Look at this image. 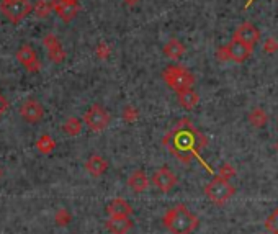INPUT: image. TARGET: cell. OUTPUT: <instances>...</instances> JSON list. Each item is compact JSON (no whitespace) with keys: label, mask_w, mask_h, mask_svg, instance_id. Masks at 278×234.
<instances>
[{"label":"cell","mask_w":278,"mask_h":234,"mask_svg":"<svg viewBox=\"0 0 278 234\" xmlns=\"http://www.w3.org/2000/svg\"><path fill=\"white\" fill-rule=\"evenodd\" d=\"M17 61L23 65L28 72H31V74H34V72H40V69H41L40 57L30 45H23L17 51Z\"/></svg>","instance_id":"cell-9"},{"label":"cell","mask_w":278,"mask_h":234,"mask_svg":"<svg viewBox=\"0 0 278 234\" xmlns=\"http://www.w3.org/2000/svg\"><path fill=\"white\" fill-rule=\"evenodd\" d=\"M108 169V162L100 154H92L89 160L85 162V171L89 172L92 177H101Z\"/></svg>","instance_id":"cell-15"},{"label":"cell","mask_w":278,"mask_h":234,"mask_svg":"<svg viewBox=\"0 0 278 234\" xmlns=\"http://www.w3.org/2000/svg\"><path fill=\"white\" fill-rule=\"evenodd\" d=\"M218 175H219V177L226 179V180H229V179L234 177V175H236V171H234V167L231 164H221V165H219Z\"/></svg>","instance_id":"cell-25"},{"label":"cell","mask_w":278,"mask_h":234,"mask_svg":"<svg viewBox=\"0 0 278 234\" xmlns=\"http://www.w3.org/2000/svg\"><path fill=\"white\" fill-rule=\"evenodd\" d=\"M97 53H98V57L105 59V57L110 56V46H107L105 43H101V45H98V48H97Z\"/></svg>","instance_id":"cell-30"},{"label":"cell","mask_w":278,"mask_h":234,"mask_svg":"<svg viewBox=\"0 0 278 234\" xmlns=\"http://www.w3.org/2000/svg\"><path fill=\"white\" fill-rule=\"evenodd\" d=\"M275 151H276V152H278V141H276V143H275Z\"/></svg>","instance_id":"cell-32"},{"label":"cell","mask_w":278,"mask_h":234,"mask_svg":"<svg viewBox=\"0 0 278 234\" xmlns=\"http://www.w3.org/2000/svg\"><path fill=\"white\" fill-rule=\"evenodd\" d=\"M177 98H179V104L182 108L185 110H193L200 102V95L196 93L193 89H185V90H180L177 92Z\"/></svg>","instance_id":"cell-18"},{"label":"cell","mask_w":278,"mask_h":234,"mask_svg":"<svg viewBox=\"0 0 278 234\" xmlns=\"http://www.w3.org/2000/svg\"><path fill=\"white\" fill-rule=\"evenodd\" d=\"M51 4H53V10L57 13V17L64 21H71L72 18H76L80 9L79 0H51Z\"/></svg>","instance_id":"cell-10"},{"label":"cell","mask_w":278,"mask_h":234,"mask_svg":"<svg viewBox=\"0 0 278 234\" xmlns=\"http://www.w3.org/2000/svg\"><path fill=\"white\" fill-rule=\"evenodd\" d=\"M36 148H38V151L43 152V154H49V152L56 148V141L49 135H43L38 140V143H36Z\"/></svg>","instance_id":"cell-22"},{"label":"cell","mask_w":278,"mask_h":234,"mask_svg":"<svg viewBox=\"0 0 278 234\" xmlns=\"http://www.w3.org/2000/svg\"><path fill=\"white\" fill-rule=\"evenodd\" d=\"M133 213L131 205L123 198H115L107 205V215L108 216H129Z\"/></svg>","instance_id":"cell-16"},{"label":"cell","mask_w":278,"mask_h":234,"mask_svg":"<svg viewBox=\"0 0 278 234\" xmlns=\"http://www.w3.org/2000/svg\"><path fill=\"white\" fill-rule=\"evenodd\" d=\"M84 123L93 133H100L110 125V113L101 105L95 104L84 113Z\"/></svg>","instance_id":"cell-6"},{"label":"cell","mask_w":278,"mask_h":234,"mask_svg":"<svg viewBox=\"0 0 278 234\" xmlns=\"http://www.w3.org/2000/svg\"><path fill=\"white\" fill-rule=\"evenodd\" d=\"M62 129L65 131V135L77 136V135H80V131H82V121H80L79 118H76V116H72V118H69L67 121L64 123Z\"/></svg>","instance_id":"cell-21"},{"label":"cell","mask_w":278,"mask_h":234,"mask_svg":"<svg viewBox=\"0 0 278 234\" xmlns=\"http://www.w3.org/2000/svg\"><path fill=\"white\" fill-rule=\"evenodd\" d=\"M216 57L221 62H226V61H229V56H228V49H226V46H221V48H218L216 51Z\"/></svg>","instance_id":"cell-29"},{"label":"cell","mask_w":278,"mask_h":234,"mask_svg":"<svg viewBox=\"0 0 278 234\" xmlns=\"http://www.w3.org/2000/svg\"><path fill=\"white\" fill-rule=\"evenodd\" d=\"M234 40H239V41H242L246 43V45L249 46H255L257 43L260 41V31L257 30V26L252 25V23H249V21H246V23H242L236 31H234V36H232Z\"/></svg>","instance_id":"cell-11"},{"label":"cell","mask_w":278,"mask_h":234,"mask_svg":"<svg viewBox=\"0 0 278 234\" xmlns=\"http://www.w3.org/2000/svg\"><path fill=\"white\" fill-rule=\"evenodd\" d=\"M234 193H236L234 185L229 180L219 177V175L204 187V195H206V198L215 205H224L226 202L231 200V196Z\"/></svg>","instance_id":"cell-4"},{"label":"cell","mask_w":278,"mask_h":234,"mask_svg":"<svg viewBox=\"0 0 278 234\" xmlns=\"http://www.w3.org/2000/svg\"><path fill=\"white\" fill-rule=\"evenodd\" d=\"M18 113L21 118H23L26 123H30V125H38V123H41L43 118H45V108H43V105L34 98L25 100L23 104H21Z\"/></svg>","instance_id":"cell-7"},{"label":"cell","mask_w":278,"mask_h":234,"mask_svg":"<svg viewBox=\"0 0 278 234\" xmlns=\"http://www.w3.org/2000/svg\"><path fill=\"white\" fill-rule=\"evenodd\" d=\"M7 110H9V100H7L2 95V92H0V118L5 115Z\"/></svg>","instance_id":"cell-31"},{"label":"cell","mask_w":278,"mask_h":234,"mask_svg":"<svg viewBox=\"0 0 278 234\" xmlns=\"http://www.w3.org/2000/svg\"><path fill=\"white\" fill-rule=\"evenodd\" d=\"M162 53L165 54V57H169V59L177 61V59H180L182 56H184V53H185V46L182 45V43H180L179 40L172 38V40L167 41V45L164 46Z\"/></svg>","instance_id":"cell-19"},{"label":"cell","mask_w":278,"mask_h":234,"mask_svg":"<svg viewBox=\"0 0 278 234\" xmlns=\"http://www.w3.org/2000/svg\"><path fill=\"white\" fill-rule=\"evenodd\" d=\"M152 185H154L159 192L162 193H169L170 190L177 185V175H175L169 167H159V169L152 175Z\"/></svg>","instance_id":"cell-8"},{"label":"cell","mask_w":278,"mask_h":234,"mask_svg":"<svg viewBox=\"0 0 278 234\" xmlns=\"http://www.w3.org/2000/svg\"><path fill=\"white\" fill-rule=\"evenodd\" d=\"M162 223L172 234H192L198 228V218L185 205H175L162 218Z\"/></svg>","instance_id":"cell-2"},{"label":"cell","mask_w":278,"mask_h":234,"mask_svg":"<svg viewBox=\"0 0 278 234\" xmlns=\"http://www.w3.org/2000/svg\"><path fill=\"white\" fill-rule=\"evenodd\" d=\"M265 226H267V229L272 234H278V208L267 218Z\"/></svg>","instance_id":"cell-24"},{"label":"cell","mask_w":278,"mask_h":234,"mask_svg":"<svg viewBox=\"0 0 278 234\" xmlns=\"http://www.w3.org/2000/svg\"><path fill=\"white\" fill-rule=\"evenodd\" d=\"M249 123L255 128H263L268 123V115L263 112L262 108H254L251 113H249Z\"/></svg>","instance_id":"cell-20"},{"label":"cell","mask_w":278,"mask_h":234,"mask_svg":"<svg viewBox=\"0 0 278 234\" xmlns=\"http://www.w3.org/2000/svg\"><path fill=\"white\" fill-rule=\"evenodd\" d=\"M105 226L112 234H128L133 228V221L129 216H110Z\"/></svg>","instance_id":"cell-13"},{"label":"cell","mask_w":278,"mask_h":234,"mask_svg":"<svg viewBox=\"0 0 278 234\" xmlns=\"http://www.w3.org/2000/svg\"><path fill=\"white\" fill-rule=\"evenodd\" d=\"M123 120L126 121V123H133L137 120V110L134 107H131L128 105L126 108L123 110Z\"/></svg>","instance_id":"cell-26"},{"label":"cell","mask_w":278,"mask_h":234,"mask_svg":"<svg viewBox=\"0 0 278 234\" xmlns=\"http://www.w3.org/2000/svg\"><path fill=\"white\" fill-rule=\"evenodd\" d=\"M128 185L129 188L133 190V192L136 193H143L148 190L149 187V177L146 175L143 171H136L129 175V179H128Z\"/></svg>","instance_id":"cell-17"},{"label":"cell","mask_w":278,"mask_h":234,"mask_svg":"<svg viewBox=\"0 0 278 234\" xmlns=\"http://www.w3.org/2000/svg\"><path fill=\"white\" fill-rule=\"evenodd\" d=\"M43 43H45V46L48 49L49 57L54 62H62L65 59V53H64V49H62V45H61L59 40H57L54 35H46L45 40H43Z\"/></svg>","instance_id":"cell-14"},{"label":"cell","mask_w":278,"mask_h":234,"mask_svg":"<svg viewBox=\"0 0 278 234\" xmlns=\"http://www.w3.org/2000/svg\"><path fill=\"white\" fill-rule=\"evenodd\" d=\"M56 221H57V224H59V226L69 224V221H71V215H69L65 210H59V211H57V215H56Z\"/></svg>","instance_id":"cell-27"},{"label":"cell","mask_w":278,"mask_h":234,"mask_svg":"<svg viewBox=\"0 0 278 234\" xmlns=\"http://www.w3.org/2000/svg\"><path fill=\"white\" fill-rule=\"evenodd\" d=\"M226 49H228V56H229V61H234V62H244L246 59H249L252 54L254 48L246 45V43L239 41V40H234L229 43L228 46H226Z\"/></svg>","instance_id":"cell-12"},{"label":"cell","mask_w":278,"mask_h":234,"mask_svg":"<svg viewBox=\"0 0 278 234\" xmlns=\"http://www.w3.org/2000/svg\"><path fill=\"white\" fill-rule=\"evenodd\" d=\"M162 79H164V82L175 92L192 89L195 84V77L192 72L185 69L184 65H179V64L169 65V68L162 72Z\"/></svg>","instance_id":"cell-3"},{"label":"cell","mask_w":278,"mask_h":234,"mask_svg":"<svg viewBox=\"0 0 278 234\" xmlns=\"http://www.w3.org/2000/svg\"><path fill=\"white\" fill-rule=\"evenodd\" d=\"M33 4L30 0H2L0 4V12L4 17L13 25L21 23L33 10Z\"/></svg>","instance_id":"cell-5"},{"label":"cell","mask_w":278,"mask_h":234,"mask_svg":"<svg viewBox=\"0 0 278 234\" xmlns=\"http://www.w3.org/2000/svg\"><path fill=\"white\" fill-rule=\"evenodd\" d=\"M162 144L180 162L190 164L195 157H198L203 148H206L208 140L201 131L192 125V121L184 118L177 123V126L172 131L164 136Z\"/></svg>","instance_id":"cell-1"},{"label":"cell","mask_w":278,"mask_h":234,"mask_svg":"<svg viewBox=\"0 0 278 234\" xmlns=\"http://www.w3.org/2000/svg\"><path fill=\"white\" fill-rule=\"evenodd\" d=\"M263 49H265L268 54L276 53V51H278V43H276V40L268 38V40L265 41V45H263Z\"/></svg>","instance_id":"cell-28"},{"label":"cell","mask_w":278,"mask_h":234,"mask_svg":"<svg viewBox=\"0 0 278 234\" xmlns=\"http://www.w3.org/2000/svg\"><path fill=\"white\" fill-rule=\"evenodd\" d=\"M34 13H36V17H40V18H45L49 15V12L53 10V4L48 2V0H38V2L34 4Z\"/></svg>","instance_id":"cell-23"}]
</instances>
